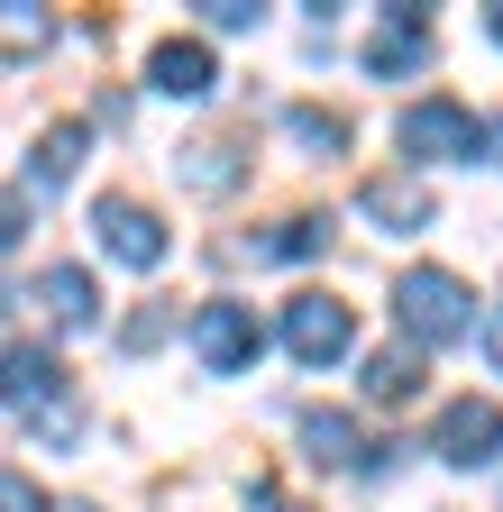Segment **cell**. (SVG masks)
<instances>
[{"instance_id":"obj_26","label":"cell","mask_w":503,"mask_h":512,"mask_svg":"<svg viewBox=\"0 0 503 512\" xmlns=\"http://www.w3.org/2000/svg\"><path fill=\"white\" fill-rule=\"evenodd\" d=\"M485 28H494V37H503V10H485Z\"/></svg>"},{"instance_id":"obj_18","label":"cell","mask_w":503,"mask_h":512,"mask_svg":"<svg viewBox=\"0 0 503 512\" xmlns=\"http://www.w3.org/2000/svg\"><path fill=\"white\" fill-rule=\"evenodd\" d=\"M46 37H55V28H46V10H37V0H10V64H28Z\"/></svg>"},{"instance_id":"obj_15","label":"cell","mask_w":503,"mask_h":512,"mask_svg":"<svg viewBox=\"0 0 503 512\" xmlns=\"http://www.w3.org/2000/svg\"><path fill=\"white\" fill-rule=\"evenodd\" d=\"M174 174L193 183V192H229V183H238V147H229V138H193V147L174 156Z\"/></svg>"},{"instance_id":"obj_13","label":"cell","mask_w":503,"mask_h":512,"mask_svg":"<svg viewBox=\"0 0 503 512\" xmlns=\"http://www.w3.org/2000/svg\"><path fill=\"white\" fill-rule=\"evenodd\" d=\"M46 394H65V366L46 348H28V339H10V412H37Z\"/></svg>"},{"instance_id":"obj_25","label":"cell","mask_w":503,"mask_h":512,"mask_svg":"<svg viewBox=\"0 0 503 512\" xmlns=\"http://www.w3.org/2000/svg\"><path fill=\"white\" fill-rule=\"evenodd\" d=\"M55 512H101V503H55Z\"/></svg>"},{"instance_id":"obj_5","label":"cell","mask_w":503,"mask_h":512,"mask_svg":"<svg viewBox=\"0 0 503 512\" xmlns=\"http://www.w3.org/2000/svg\"><path fill=\"white\" fill-rule=\"evenodd\" d=\"M284 348H293L302 366H339V357L357 348L348 302H330V293H293V311H284Z\"/></svg>"},{"instance_id":"obj_3","label":"cell","mask_w":503,"mask_h":512,"mask_svg":"<svg viewBox=\"0 0 503 512\" xmlns=\"http://www.w3.org/2000/svg\"><path fill=\"white\" fill-rule=\"evenodd\" d=\"M92 238H101V256H119V266H138V275L165 266V220H156L147 202H119V192H101V202H92Z\"/></svg>"},{"instance_id":"obj_9","label":"cell","mask_w":503,"mask_h":512,"mask_svg":"<svg viewBox=\"0 0 503 512\" xmlns=\"http://www.w3.org/2000/svg\"><path fill=\"white\" fill-rule=\"evenodd\" d=\"M357 211H366L375 229H403V238H412V229H430V192H421L412 174H366V183H357Z\"/></svg>"},{"instance_id":"obj_20","label":"cell","mask_w":503,"mask_h":512,"mask_svg":"<svg viewBox=\"0 0 503 512\" xmlns=\"http://www.w3.org/2000/svg\"><path fill=\"white\" fill-rule=\"evenodd\" d=\"M165 330H174V311H165V302H147V311H138V320H129V348H156V339H165Z\"/></svg>"},{"instance_id":"obj_2","label":"cell","mask_w":503,"mask_h":512,"mask_svg":"<svg viewBox=\"0 0 503 512\" xmlns=\"http://www.w3.org/2000/svg\"><path fill=\"white\" fill-rule=\"evenodd\" d=\"M394 320H403V339L412 348H458L476 330V293L449 275V266H412L394 284Z\"/></svg>"},{"instance_id":"obj_16","label":"cell","mask_w":503,"mask_h":512,"mask_svg":"<svg viewBox=\"0 0 503 512\" xmlns=\"http://www.w3.org/2000/svg\"><path fill=\"white\" fill-rule=\"evenodd\" d=\"M19 421H28L46 448H74V439H83V403H74V394H46V403H37V412H19Z\"/></svg>"},{"instance_id":"obj_22","label":"cell","mask_w":503,"mask_h":512,"mask_svg":"<svg viewBox=\"0 0 503 512\" xmlns=\"http://www.w3.org/2000/svg\"><path fill=\"white\" fill-rule=\"evenodd\" d=\"M0 503H10V512H46V503L28 494V476H10V485H0Z\"/></svg>"},{"instance_id":"obj_24","label":"cell","mask_w":503,"mask_h":512,"mask_svg":"<svg viewBox=\"0 0 503 512\" xmlns=\"http://www.w3.org/2000/svg\"><path fill=\"white\" fill-rule=\"evenodd\" d=\"M247 512H302V503H284L275 485H257V503H247Z\"/></svg>"},{"instance_id":"obj_6","label":"cell","mask_w":503,"mask_h":512,"mask_svg":"<svg viewBox=\"0 0 503 512\" xmlns=\"http://www.w3.org/2000/svg\"><path fill=\"white\" fill-rule=\"evenodd\" d=\"M430 448H439L449 467H485L494 448H503V403H494V394H458L449 412H439Z\"/></svg>"},{"instance_id":"obj_11","label":"cell","mask_w":503,"mask_h":512,"mask_svg":"<svg viewBox=\"0 0 503 512\" xmlns=\"http://www.w3.org/2000/svg\"><path fill=\"white\" fill-rule=\"evenodd\" d=\"M302 448H311V467H375L366 448H357V421L348 412H321V403L302 412Z\"/></svg>"},{"instance_id":"obj_7","label":"cell","mask_w":503,"mask_h":512,"mask_svg":"<svg viewBox=\"0 0 503 512\" xmlns=\"http://www.w3.org/2000/svg\"><path fill=\"white\" fill-rule=\"evenodd\" d=\"M147 83H156L165 101H202V92L220 83V64H211V46H202V37H165V46L147 55Z\"/></svg>"},{"instance_id":"obj_12","label":"cell","mask_w":503,"mask_h":512,"mask_svg":"<svg viewBox=\"0 0 503 512\" xmlns=\"http://www.w3.org/2000/svg\"><path fill=\"white\" fill-rule=\"evenodd\" d=\"M37 302H46V320H65V330H92V311H101V293H92L83 266H46L37 275Z\"/></svg>"},{"instance_id":"obj_4","label":"cell","mask_w":503,"mask_h":512,"mask_svg":"<svg viewBox=\"0 0 503 512\" xmlns=\"http://www.w3.org/2000/svg\"><path fill=\"white\" fill-rule=\"evenodd\" d=\"M257 348H266V330H257V311H247V302H202L193 311V357L211 375H247Z\"/></svg>"},{"instance_id":"obj_10","label":"cell","mask_w":503,"mask_h":512,"mask_svg":"<svg viewBox=\"0 0 503 512\" xmlns=\"http://www.w3.org/2000/svg\"><path fill=\"white\" fill-rule=\"evenodd\" d=\"M83 138H92L83 119H55V128H37V138H28V165H19V183L55 192V183H65V174L83 165Z\"/></svg>"},{"instance_id":"obj_14","label":"cell","mask_w":503,"mask_h":512,"mask_svg":"<svg viewBox=\"0 0 503 512\" xmlns=\"http://www.w3.org/2000/svg\"><path fill=\"white\" fill-rule=\"evenodd\" d=\"M421 394V348H375L366 357V403H412Z\"/></svg>"},{"instance_id":"obj_8","label":"cell","mask_w":503,"mask_h":512,"mask_svg":"<svg viewBox=\"0 0 503 512\" xmlns=\"http://www.w3.org/2000/svg\"><path fill=\"white\" fill-rule=\"evenodd\" d=\"M421 64H430V28H421V10H385V28L366 37V74L394 83V74H421Z\"/></svg>"},{"instance_id":"obj_17","label":"cell","mask_w":503,"mask_h":512,"mask_svg":"<svg viewBox=\"0 0 503 512\" xmlns=\"http://www.w3.org/2000/svg\"><path fill=\"white\" fill-rule=\"evenodd\" d=\"M284 128H293L302 147H321V156H339V147H348V119H339V110H311V101H293V110H284Z\"/></svg>"},{"instance_id":"obj_21","label":"cell","mask_w":503,"mask_h":512,"mask_svg":"<svg viewBox=\"0 0 503 512\" xmlns=\"http://www.w3.org/2000/svg\"><path fill=\"white\" fill-rule=\"evenodd\" d=\"M211 28H257V0H202Z\"/></svg>"},{"instance_id":"obj_1","label":"cell","mask_w":503,"mask_h":512,"mask_svg":"<svg viewBox=\"0 0 503 512\" xmlns=\"http://www.w3.org/2000/svg\"><path fill=\"white\" fill-rule=\"evenodd\" d=\"M394 147H403L412 165H476V156L494 147V119L467 110V101H449V92H421V101L394 119Z\"/></svg>"},{"instance_id":"obj_23","label":"cell","mask_w":503,"mask_h":512,"mask_svg":"<svg viewBox=\"0 0 503 512\" xmlns=\"http://www.w3.org/2000/svg\"><path fill=\"white\" fill-rule=\"evenodd\" d=\"M485 357H494V366H503V302H494V311H485Z\"/></svg>"},{"instance_id":"obj_19","label":"cell","mask_w":503,"mask_h":512,"mask_svg":"<svg viewBox=\"0 0 503 512\" xmlns=\"http://www.w3.org/2000/svg\"><path fill=\"white\" fill-rule=\"evenodd\" d=\"M330 247V220H284V238H266V256H321Z\"/></svg>"}]
</instances>
